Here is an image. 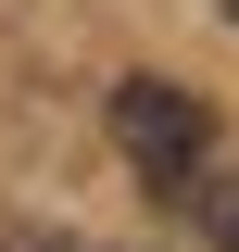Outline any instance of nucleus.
<instances>
[{
  "mask_svg": "<svg viewBox=\"0 0 239 252\" xmlns=\"http://www.w3.org/2000/svg\"><path fill=\"white\" fill-rule=\"evenodd\" d=\"M114 152L177 202V189L214 164V101H189L177 76H126V89H114Z\"/></svg>",
  "mask_w": 239,
  "mask_h": 252,
  "instance_id": "1",
  "label": "nucleus"
},
{
  "mask_svg": "<svg viewBox=\"0 0 239 252\" xmlns=\"http://www.w3.org/2000/svg\"><path fill=\"white\" fill-rule=\"evenodd\" d=\"M177 202H189V227H202L214 252H239V177H214V164H202V177H189Z\"/></svg>",
  "mask_w": 239,
  "mask_h": 252,
  "instance_id": "2",
  "label": "nucleus"
},
{
  "mask_svg": "<svg viewBox=\"0 0 239 252\" xmlns=\"http://www.w3.org/2000/svg\"><path fill=\"white\" fill-rule=\"evenodd\" d=\"M0 252H126V240H76V227H0Z\"/></svg>",
  "mask_w": 239,
  "mask_h": 252,
  "instance_id": "3",
  "label": "nucleus"
},
{
  "mask_svg": "<svg viewBox=\"0 0 239 252\" xmlns=\"http://www.w3.org/2000/svg\"><path fill=\"white\" fill-rule=\"evenodd\" d=\"M227 26H239V0H227Z\"/></svg>",
  "mask_w": 239,
  "mask_h": 252,
  "instance_id": "4",
  "label": "nucleus"
}]
</instances>
